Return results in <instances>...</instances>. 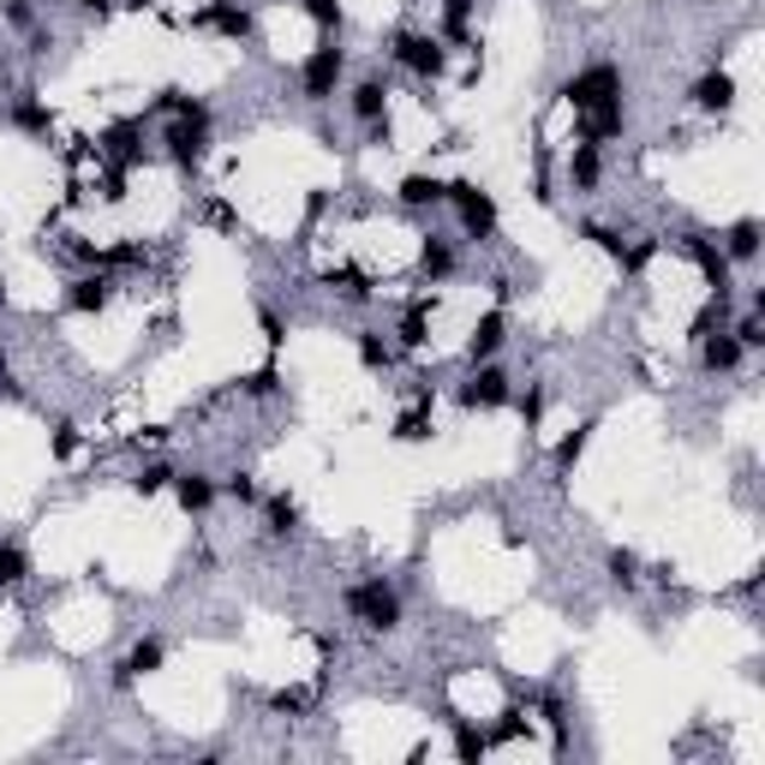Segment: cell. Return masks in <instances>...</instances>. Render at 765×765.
I'll list each match as a JSON object with an SVG mask.
<instances>
[{
  "label": "cell",
  "mask_w": 765,
  "mask_h": 765,
  "mask_svg": "<svg viewBox=\"0 0 765 765\" xmlns=\"http://www.w3.org/2000/svg\"><path fill=\"white\" fill-rule=\"evenodd\" d=\"M348 616L360 622V628H372V634H395L401 628V598H395V586L389 580H360V586H348Z\"/></svg>",
  "instance_id": "cell-1"
},
{
  "label": "cell",
  "mask_w": 765,
  "mask_h": 765,
  "mask_svg": "<svg viewBox=\"0 0 765 765\" xmlns=\"http://www.w3.org/2000/svg\"><path fill=\"white\" fill-rule=\"evenodd\" d=\"M443 203H455L467 239H491L496 234V198L479 180H443Z\"/></svg>",
  "instance_id": "cell-2"
},
{
  "label": "cell",
  "mask_w": 765,
  "mask_h": 765,
  "mask_svg": "<svg viewBox=\"0 0 765 765\" xmlns=\"http://www.w3.org/2000/svg\"><path fill=\"white\" fill-rule=\"evenodd\" d=\"M563 102L574 114H586V108H598V102H622V72L616 67H586V72H574V79L563 84Z\"/></svg>",
  "instance_id": "cell-3"
},
{
  "label": "cell",
  "mask_w": 765,
  "mask_h": 765,
  "mask_svg": "<svg viewBox=\"0 0 765 765\" xmlns=\"http://www.w3.org/2000/svg\"><path fill=\"white\" fill-rule=\"evenodd\" d=\"M395 60H401L413 79H443V67H449V48H443V36H425V31H401L395 36Z\"/></svg>",
  "instance_id": "cell-4"
},
{
  "label": "cell",
  "mask_w": 765,
  "mask_h": 765,
  "mask_svg": "<svg viewBox=\"0 0 765 765\" xmlns=\"http://www.w3.org/2000/svg\"><path fill=\"white\" fill-rule=\"evenodd\" d=\"M341 72H348V55H341L336 43L311 48V55H305V67H299L305 102H329V96H336V84H341Z\"/></svg>",
  "instance_id": "cell-5"
},
{
  "label": "cell",
  "mask_w": 765,
  "mask_h": 765,
  "mask_svg": "<svg viewBox=\"0 0 765 765\" xmlns=\"http://www.w3.org/2000/svg\"><path fill=\"white\" fill-rule=\"evenodd\" d=\"M455 401H461L467 413H496V407H508V377L484 360V365H473V377L455 389Z\"/></svg>",
  "instance_id": "cell-6"
},
{
  "label": "cell",
  "mask_w": 765,
  "mask_h": 765,
  "mask_svg": "<svg viewBox=\"0 0 765 765\" xmlns=\"http://www.w3.org/2000/svg\"><path fill=\"white\" fill-rule=\"evenodd\" d=\"M675 246H682V258H687V263H694V270L711 282V293H723V287H730V258H723V246H718L711 234H682Z\"/></svg>",
  "instance_id": "cell-7"
},
{
  "label": "cell",
  "mask_w": 765,
  "mask_h": 765,
  "mask_svg": "<svg viewBox=\"0 0 765 765\" xmlns=\"http://www.w3.org/2000/svg\"><path fill=\"white\" fill-rule=\"evenodd\" d=\"M162 144H168V162L174 168H198L203 156H210V126H191V120H174L168 132H162Z\"/></svg>",
  "instance_id": "cell-8"
},
{
  "label": "cell",
  "mask_w": 765,
  "mask_h": 765,
  "mask_svg": "<svg viewBox=\"0 0 765 765\" xmlns=\"http://www.w3.org/2000/svg\"><path fill=\"white\" fill-rule=\"evenodd\" d=\"M191 24H198V31L227 36V43H246V36H251V12L239 7V0H210V7H203Z\"/></svg>",
  "instance_id": "cell-9"
},
{
  "label": "cell",
  "mask_w": 765,
  "mask_h": 765,
  "mask_svg": "<svg viewBox=\"0 0 765 765\" xmlns=\"http://www.w3.org/2000/svg\"><path fill=\"white\" fill-rule=\"evenodd\" d=\"M96 156H114L120 168H138V162H144V144H138V120H114L108 132L96 138Z\"/></svg>",
  "instance_id": "cell-10"
},
{
  "label": "cell",
  "mask_w": 765,
  "mask_h": 765,
  "mask_svg": "<svg viewBox=\"0 0 765 765\" xmlns=\"http://www.w3.org/2000/svg\"><path fill=\"white\" fill-rule=\"evenodd\" d=\"M628 126V114H622V102H598V108L580 114V144H610V138Z\"/></svg>",
  "instance_id": "cell-11"
},
{
  "label": "cell",
  "mask_w": 765,
  "mask_h": 765,
  "mask_svg": "<svg viewBox=\"0 0 765 765\" xmlns=\"http://www.w3.org/2000/svg\"><path fill=\"white\" fill-rule=\"evenodd\" d=\"M508 341V317L503 311H484L479 323H473V336H467V360L484 365V360H496V348Z\"/></svg>",
  "instance_id": "cell-12"
},
{
  "label": "cell",
  "mask_w": 765,
  "mask_h": 765,
  "mask_svg": "<svg viewBox=\"0 0 765 765\" xmlns=\"http://www.w3.org/2000/svg\"><path fill=\"white\" fill-rule=\"evenodd\" d=\"M687 96H694L699 114H730L735 108V79H730V72H706V79H694V91H687Z\"/></svg>",
  "instance_id": "cell-13"
},
{
  "label": "cell",
  "mask_w": 765,
  "mask_h": 765,
  "mask_svg": "<svg viewBox=\"0 0 765 765\" xmlns=\"http://www.w3.org/2000/svg\"><path fill=\"white\" fill-rule=\"evenodd\" d=\"M108 299H114V282H108V275H79V282L67 287V311H79V317L108 311Z\"/></svg>",
  "instance_id": "cell-14"
},
{
  "label": "cell",
  "mask_w": 765,
  "mask_h": 765,
  "mask_svg": "<svg viewBox=\"0 0 765 765\" xmlns=\"http://www.w3.org/2000/svg\"><path fill=\"white\" fill-rule=\"evenodd\" d=\"M742 341L730 336V329H718V336H699V365H706V372H735V365H742Z\"/></svg>",
  "instance_id": "cell-15"
},
{
  "label": "cell",
  "mask_w": 765,
  "mask_h": 765,
  "mask_svg": "<svg viewBox=\"0 0 765 765\" xmlns=\"http://www.w3.org/2000/svg\"><path fill=\"white\" fill-rule=\"evenodd\" d=\"M348 108H353V120H360V126L382 120V114H389V84H382V79H360V84H353V96H348Z\"/></svg>",
  "instance_id": "cell-16"
},
{
  "label": "cell",
  "mask_w": 765,
  "mask_h": 765,
  "mask_svg": "<svg viewBox=\"0 0 765 765\" xmlns=\"http://www.w3.org/2000/svg\"><path fill=\"white\" fill-rule=\"evenodd\" d=\"M431 311H437V299H431V293H419V299L407 305V317H401V329H395V341H401V348H425V341H431Z\"/></svg>",
  "instance_id": "cell-17"
},
{
  "label": "cell",
  "mask_w": 765,
  "mask_h": 765,
  "mask_svg": "<svg viewBox=\"0 0 765 765\" xmlns=\"http://www.w3.org/2000/svg\"><path fill=\"white\" fill-rule=\"evenodd\" d=\"M395 198H401L407 210H437V203H443V180H437V174H401Z\"/></svg>",
  "instance_id": "cell-18"
},
{
  "label": "cell",
  "mask_w": 765,
  "mask_h": 765,
  "mask_svg": "<svg viewBox=\"0 0 765 765\" xmlns=\"http://www.w3.org/2000/svg\"><path fill=\"white\" fill-rule=\"evenodd\" d=\"M760 239H765V227L754 222V215H742V222L723 234V258H730V263H754L760 258Z\"/></svg>",
  "instance_id": "cell-19"
},
{
  "label": "cell",
  "mask_w": 765,
  "mask_h": 765,
  "mask_svg": "<svg viewBox=\"0 0 765 765\" xmlns=\"http://www.w3.org/2000/svg\"><path fill=\"white\" fill-rule=\"evenodd\" d=\"M455 263H461V258H455V246H449V239H437V234H431L425 246H419V270H425V282H431V287H437V282H449V275H455Z\"/></svg>",
  "instance_id": "cell-20"
},
{
  "label": "cell",
  "mask_w": 765,
  "mask_h": 765,
  "mask_svg": "<svg viewBox=\"0 0 765 765\" xmlns=\"http://www.w3.org/2000/svg\"><path fill=\"white\" fill-rule=\"evenodd\" d=\"M174 496H180L186 515H203L215 503V479L210 473H174Z\"/></svg>",
  "instance_id": "cell-21"
},
{
  "label": "cell",
  "mask_w": 765,
  "mask_h": 765,
  "mask_svg": "<svg viewBox=\"0 0 765 765\" xmlns=\"http://www.w3.org/2000/svg\"><path fill=\"white\" fill-rule=\"evenodd\" d=\"M353 353H360L365 372H389L395 365V341H382V329H360V336H353Z\"/></svg>",
  "instance_id": "cell-22"
},
{
  "label": "cell",
  "mask_w": 765,
  "mask_h": 765,
  "mask_svg": "<svg viewBox=\"0 0 765 765\" xmlns=\"http://www.w3.org/2000/svg\"><path fill=\"white\" fill-rule=\"evenodd\" d=\"M162 664H168V646H162V640H138L132 652H126V664H120V682H132V675H156Z\"/></svg>",
  "instance_id": "cell-23"
},
{
  "label": "cell",
  "mask_w": 765,
  "mask_h": 765,
  "mask_svg": "<svg viewBox=\"0 0 765 765\" xmlns=\"http://www.w3.org/2000/svg\"><path fill=\"white\" fill-rule=\"evenodd\" d=\"M12 126H19V132H36V138H48V132H55V114H48L43 102H36V91H24L19 102H12Z\"/></svg>",
  "instance_id": "cell-24"
},
{
  "label": "cell",
  "mask_w": 765,
  "mask_h": 765,
  "mask_svg": "<svg viewBox=\"0 0 765 765\" xmlns=\"http://www.w3.org/2000/svg\"><path fill=\"white\" fill-rule=\"evenodd\" d=\"M263 520H270L275 539H293V532H299V503H293L287 491H275L270 503H263Z\"/></svg>",
  "instance_id": "cell-25"
},
{
  "label": "cell",
  "mask_w": 765,
  "mask_h": 765,
  "mask_svg": "<svg viewBox=\"0 0 765 765\" xmlns=\"http://www.w3.org/2000/svg\"><path fill=\"white\" fill-rule=\"evenodd\" d=\"M598 168H604V162H598V144H574V156H568V186H574V191H592V186H598Z\"/></svg>",
  "instance_id": "cell-26"
},
{
  "label": "cell",
  "mask_w": 765,
  "mask_h": 765,
  "mask_svg": "<svg viewBox=\"0 0 765 765\" xmlns=\"http://www.w3.org/2000/svg\"><path fill=\"white\" fill-rule=\"evenodd\" d=\"M473 7L479 0H443V43H473V36H467V24H473Z\"/></svg>",
  "instance_id": "cell-27"
},
{
  "label": "cell",
  "mask_w": 765,
  "mask_h": 765,
  "mask_svg": "<svg viewBox=\"0 0 765 765\" xmlns=\"http://www.w3.org/2000/svg\"><path fill=\"white\" fill-rule=\"evenodd\" d=\"M586 443H592V425H574L563 443H556V479H568L574 473V461L586 455Z\"/></svg>",
  "instance_id": "cell-28"
},
{
  "label": "cell",
  "mask_w": 765,
  "mask_h": 765,
  "mask_svg": "<svg viewBox=\"0 0 765 765\" xmlns=\"http://www.w3.org/2000/svg\"><path fill=\"white\" fill-rule=\"evenodd\" d=\"M323 282L336 287L341 299H372V275H365V270H329Z\"/></svg>",
  "instance_id": "cell-29"
},
{
  "label": "cell",
  "mask_w": 765,
  "mask_h": 765,
  "mask_svg": "<svg viewBox=\"0 0 765 765\" xmlns=\"http://www.w3.org/2000/svg\"><path fill=\"white\" fill-rule=\"evenodd\" d=\"M604 568H610V580H616L622 592H634V586H640V556H634V551H610Z\"/></svg>",
  "instance_id": "cell-30"
},
{
  "label": "cell",
  "mask_w": 765,
  "mask_h": 765,
  "mask_svg": "<svg viewBox=\"0 0 765 765\" xmlns=\"http://www.w3.org/2000/svg\"><path fill=\"white\" fill-rule=\"evenodd\" d=\"M239 389H246L251 401H270V395L282 389V372H275V365H258L251 377H239Z\"/></svg>",
  "instance_id": "cell-31"
},
{
  "label": "cell",
  "mask_w": 765,
  "mask_h": 765,
  "mask_svg": "<svg viewBox=\"0 0 765 765\" xmlns=\"http://www.w3.org/2000/svg\"><path fill=\"white\" fill-rule=\"evenodd\" d=\"M24 574H31V556L19 544H0V586H19Z\"/></svg>",
  "instance_id": "cell-32"
},
{
  "label": "cell",
  "mask_w": 765,
  "mask_h": 765,
  "mask_svg": "<svg viewBox=\"0 0 765 765\" xmlns=\"http://www.w3.org/2000/svg\"><path fill=\"white\" fill-rule=\"evenodd\" d=\"M431 431H437L431 425V407H419V413H407L401 425H395V443H425Z\"/></svg>",
  "instance_id": "cell-33"
},
{
  "label": "cell",
  "mask_w": 765,
  "mask_h": 765,
  "mask_svg": "<svg viewBox=\"0 0 765 765\" xmlns=\"http://www.w3.org/2000/svg\"><path fill=\"white\" fill-rule=\"evenodd\" d=\"M168 484H174V467L156 461V467H144V473L132 479V491H138V496H156V491H168Z\"/></svg>",
  "instance_id": "cell-34"
},
{
  "label": "cell",
  "mask_w": 765,
  "mask_h": 765,
  "mask_svg": "<svg viewBox=\"0 0 765 765\" xmlns=\"http://www.w3.org/2000/svg\"><path fill=\"white\" fill-rule=\"evenodd\" d=\"M299 7H305V19H311V24L341 31V0H299Z\"/></svg>",
  "instance_id": "cell-35"
},
{
  "label": "cell",
  "mask_w": 765,
  "mask_h": 765,
  "mask_svg": "<svg viewBox=\"0 0 765 765\" xmlns=\"http://www.w3.org/2000/svg\"><path fill=\"white\" fill-rule=\"evenodd\" d=\"M270 706H275V711H311V706H317V694H311V687H275Z\"/></svg>",
  "instance_id": "cell-36"
},
{
  "label": "cell",
  "mask_w": 765,
  "mask_h": 765,
  "mask_svg": "<svg viewBox=\"0 0 765 765\" xmlns=\"http://www.w3.org/2000/svg\"><path fill=\"white\" fill-rule=\"evenodd\" d=\"M484 748H491V735L473 730V723H461V730H455V754H461V760H479Z\"/></svg>",
  "instance_id": "cell-37"
},
{
  "label": "cell",
  "mask_w": 765,
  "mask_h": 765,
  "mask_svg": "<svg viewBox=\"0 0 765 765\" xmlns=\"http://www.w3.org/2000/svg\"><path fill=\"white\" fill-rule=\"evenodd\" d=\"M222 491L234 496L239 508H251V503H258V479H251V473H227V484H222Z\"/></svg>",
  "instance_id": "cell-38"
},
{
  "label": "cell",
  "mask_w": 765,
  "mask_h": 765,
  "mask_svg": "<svg viewBox=\"0 0 765 765\" xmlns=\"http://www.w3.org/2000/svg\"><path fill=\"white\" fill-rule=\"evenodd\" d=\"M72 455H79V425L60 419V425H55V461H72Z\"/></svg>",
  "instance_id": "cell-39"
},
{
  "label": "cell",
  "mask_w": 765,
  "mask_h": 765,
  "mask_svg": "<svg viewBox=\"0 0 765 765\" xmlns=\"http://www.w3.org/2000/svg\"><path fill=\"white\" fill-rule=\"evenodd\" d=\"M652 251H658L652 239H640V246H622L616 263H622V270H646V263H652Z\"/></svg>",
  "instance_id": "cell-40"
},
{
  "label": "cell",
  "mask_w": 765,
  "mask_h": 765,
  "mask_svg": "<svg viewBox=\"0 0 765 765\" xmlns=\"http://www.w3.org/2000/svg\"><path fill=\"white\" fill-rule=\"evenodd\" d=\"M258 329H263V341H270V348H282V341H287V323H282V317L270 311V305H263V311H258Z\"/></svg>",
  "instance_id": "cell-41"
},
{
  "label": "cell",
  "mask_w": 765,
  "mask_h": 765,
  "mask_svg": "<svg viewBox=\"0 0 765 765\" xmlns=\"http://www.w3.org/2000/svg\"><path fill=\"white\" fill-rule=\"evenodd\" d=\"M520 419H527V431H532V425H539V419H544V389H539V382H532V389L520 395Z\"/></svg>",
  "instance_id": "cell-42"
},
{
  "label": "cell",
  "mask_w": 765,
  "mask_h": 765,
  "mask_svg": "<svg viewBox=\"0 0 765 765\" xmlns=\"http://www.w3.org/2000/svg\"><path fill=\"white\" fill-rule=\"evenodd\" d=\"M730 336L742 341V348H765V329H760V317H742V323H735Z\"/></svg>",
  "instance_id": "cell-43"
},
{
  "label": "cell",
  "mask_w": 765,
  "mask_h": 765,
  "mask_svg": "<svg viewBox=\"0 0 765 765\" xmlns=\"http://www.w3.org/2000/svg\"><path fill=\"white\" fill-rule=\"evenodd\" d=\"M0 401H19V377H12L7 360H0Z\"/></svg>",
  "instance_id": "cell-44"
},
{
  "label": "cell",
  "mask_w": 765,
  "mask_h": 765,
  "mask_svg": "<svg viewBox=\"0 0 765 765\" xmlns=\"http://www.w3.org/2000/svg\"><path fill=\"white\" fill-rule=\"evenodd\" d=\"M84 7H91L96 19H108V12H114V0H84Z\"/></svg>",
  "instance_id": "cell-45"
},
{
  "label": "cell",
  "mask_w": 765,
  "mask_h": 765,
  "mask_svg": "<svg viewBox=\"0 0 765 765\" xmlns=\"http://www.w3.org/2000/svg\"><path fill=\"white\" fill-rule=\"evenodd\" d=\"M0 299H7V282H0Z\"/></svg>",
  "instance_id": "cell-46"
}]
</instances>
